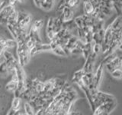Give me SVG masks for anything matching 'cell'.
Wrapping results in <instances>:
<instances>
[{
	"label": "cell",
	"mask_w": 122,
	"mask_h": 115,
	"mask_svg": "<svg viewBox=\"0 0 122 115\" xmlns=\"http://www.w3.org/2000/svg\"><path fill=\"white\" fill-rule=\"evenodd\" d=\"M92 52V42H90V43H85L82 49V55H83L84 58L86 59Z\"/></svg>",
	"instance_id": "cell-16"
},
{
	"label": "cell",
	"mask_w": 122,
	"mask_h": 115,
	"mask_svg": "<svg viewBox=\"0 0 122 115\" xmlns=\"http://www.w3.org/2000/svg\"><path fill=\"white\" fill-rule=\"evenodd\" d=\"M47 34L50 41H52L55 35V32L53 30V18L51 17L48 19L47 25Z\"/></svg>",
	"instance_id": "cell-14"
},
{
	"label": "cell",
	"mask_w": 122,
	"mask_h": 115,
	"mask_svg": "<svg viewBox=\"0 0 122 115\" xmlns=\"http://www.w3.org/2000/svg\"><path fill=\"white\" fill-rule=\"evenodd\" d=\"M63 20L61 15H58L56 18H53V30H54L55 33L63 28Z\"/></svg>",
	"instance_id": "cell-15"
},
{
	"label": "cell",
	"mask_w": 122,
	"mask_h": 115,
	"mask_svg": "<svg viewBox=\"0 0 122 115\" xmlns=\"http://www.w3.org/2000/svg\"><path fill=\"white\" fill-rule=\"evenodd\" d=\"M92 52L95 53V55H98L102 52V45L94 43L93 41H92Z\"/></svg>",
	"instance_id": "cell-27"
},
{
	"label": "cell",
	"mask_w": 122,
	"mask_h": 115,
	"mask_svg": "<svg viewBox=\"0 0 122 115\" xmlns=\"http://www.w3.org/2000/svg\"><path fill=\"white\" fill-rule=\"evenodd\" d=\"M117 105L116 101H111V102H105L102 104L95 109L93 111V114L95 115H107L109 114L115 108Z\"/></svg>",
	"instance_id": "cell-3"
},
{
	"label": "cell",
	"mask_w": 122,
	"mask_h": 115,
	"mask_svg": "<svg viewBox=\"0 0 122 115\" xmlns=\"http://www.w3.org/2000/svg\"><path fill=\"white\" fill-rule=\"evenodd\" d=\"M18 81H15V80H10L9 82L7 83V84L5 85V89L8 91H10V92H13L17 89V87H18Z\"/></svg>",
	"instance_id": "cell-19"
},
{
	"label": "cell",
	"mask_w": 122,
	"mask_h": 115,
	"mask_svg": "<svg viewBox=\"0 0 122 115\" xmlns=\"http://www.w3.org/2000/svg\"><path fill=\"white\" fill-rule=\"evenodd\" d=\"M121 58L120 56H117L116 58L111 61L109 63H107L105 65L106 66L108 71L111 73L112 71H113L115 69H121Z\"/></svg>",
	"instance_id": "cell-8"
},
{
	"label": "cell",
	"mask_w": 122,
	"mask_h": 115,
	"mask_svg": "<svg viewBox=\"0 0 122 115\" xmlns=\"http://www.w3.org/2000/svg\"><path fill=\"white\" fill-rule=\"evenodd\" d=\"M4 46H5V49L14 48L15 46H17V41L15 39H5Z\"/></svg>",
	"instance_id": "cell-24"
},
{
	"label": "cell",
	"mask_w": 122,
	"mask_h": 115,
	"mask_svg": "<svg viewBox=\"0 0 122 115\" xmlns=\"http://www.w3.org/2000/svg\"><path fill=\"white\" fill-rule=\"evenodd\" d=\"M16 113H17V111H16V110H13V109L11 107V109L9 110V112L7 113V114H9V115H11V114H12V115H15V114H16Z\"/></svg>",
	"instance_id": "cell-31"
},
{
	"label": "cell",
	"mask_w": 122,
	"mask_h": 115,
	"mask_svg": "<svg viewBox=\"0 0 122 115\" xmlns=\"http://www.w3.org/2000/svg\"><path fill=\"white\" fill-rule=\"evenodd\" d=\"M80 1H81V0H66L65 6H66L72 9V8H75L79 4Z\"/></svg>",
	"instance_id": "cell-28"
},
{
	"label": "cell",
	"mask_w": 122,
	"mask_h": 115,
	"mask_svg": "<svg viewBox=\"0 0 122 115\" xmlns=\"http://www.w3.org/2000/svg\"><path fill=\"white\" fill-rule=\"evenodd\" d=\"M97 55H95V53L92 52L90 55L86 58V62L84 66L82 68V70L85 73L87 72H92L94 66H95V62L97 58Z\"/></svg>",
	"instance_id": "cell-6"
},
{
	"label": "cell",
	"mask_w": 122,
	"mask_h": 115,
	"mask_svg": "<svg viewBox=\"0 0 122 115\" xmlns=\"http://www.w3.org/2000/svg\"><path fill=\"white\" fill-rule=\"evenodd\" d=\"M9 73V68H8V65L5 61H3L2 63H0V75H6Z\"/></svg>",
	"instance_id": "cell-26"
},
{
	"label": "cell",
	"mask_w": 122,
	"mask_h": 115,
	"mask_svg": "<svg viewBox=\"0 0 122 115\" xmlns=\"http://www.w3.org/2000/svg\"><path fill=\"white\" fill-rule=\"evenodd\" d=\"M32 86L35 88L37 93L44 91V82L41 81L38 79H34L32 80Z\"/></svg>",
	"instance_id": "cell-18"
},
{
	"label": "cell",
	"mask_w": 122,
	"mask_h": 115,
	"mask_svg": "<svg viewBox=\"0 0 122 115\" xmlns=\"http://www.w3.org/2000/svg\"><path fill=\"white\" fill-rule=\"evenodd\" d=\"M61 16L63 18V20L64 21H69V20H71L73 18V15H74V12H73V10H72V8H70L66 6H65L62 11H61Z\"/></svg>",
	"instance_id": "cell-11"
},
{
	"label": "cell",
	"mask_w": 122,
	"mask_h": 115,
	"mask_svg": "<svg viewBox=\"0 0 122 115\" xmlns=\"http://www.w3.org/2000/svg\"><path fill=\"white\" fill-rule=\"evenodd\" d=\"M49 50H51V48L50 44H42V43L37 44L30 51V56H33L38 52H43V51H49Z\"/></svg>",
	"instance_id": "cell-10"
},
{
	"label": "cell",
	"mask_w": 122,
	"mask_h": 115,
	"mask_svg": "<svg viewBox=\"0 0 122 115\" xmlns=\"http://www.w3.org/2000/svg\"><path fill=\"white\" fill-rule=\"evenodd\" d=\"M55 86V79H51L44 82V91H51L53 87Z\"/></svg>",
	"instance_id": "cell-20"
},
{
	"label": "cell",
	"mask_w": 122,
	"mask_h": 115,
	"mask_svg": "<svg viewBox=\"0 0 122 115\" xmlns=\"http://www.w3.org/2000/svg\"><path fill=\"white\" fill-rule=\"evenodd\" d=\"M17 53L18 56V64L21 67H24L29 62L30 59V50L25 45V41H21L17 42Z\"/></svg>",
	"instance_id": "cell-1"
},
{
	"label": "cell",
	"mask_w": 122,
	"mask_h": 115,
	"mask_svg": "<svg viewBox=\"0 0 122 115\" xmlns=\"http://www.w3.org/2000/svg\"><path fill=\"white\" fill-rule=\"evenodd\" d=\"M24 109H25V114H27V115L34 114V111L33 110V107L30 106V104L28 101H26L24 104Z\"/></svg>",
	"instance_id": "cell-25"
},
{
	"label": "cell",
	"mask_w": 122,
	"mask_h": 115,
	"mask_svg": "<svg viewBox=\"0 0 122 115\" xmlns=\"http://www.w3.org/2000/svg\"><path fill=\"white\" fill-rule=\"evenodd\" d=\"M74 22L76 23V25L77 27H80V28H82V15L81 16H78L74 19Z\"/></svg>",
	"instance_id": "cell-30"
},
{
	"label": "cell",
	"mask_w": 122,
	"mask_h": 115,
	"mask_svg": "<svg viewBox=\"0 0 122 115\" xmlns=\"http://www.w3.org/2000/svg\"><path fill=\"white\" fill-rule=\"evenodd\" d=\"M50 45H51V51H53L54 52L56 55H59V56H62V57H64V56H66V54H65L63 48L60 46L58 44L56 43L55 41H51V43H50Z\"/></svg>",
	"instance_id": "cell-13"
},
{
	"label": "cell",
	"mask_w": 122,
	"mask_h": 115,
	"mask_svg": "<svg viewBox=\"0 0 122 115\" xmlns=\"http://www.w3.org/2000/svg\"><path fill=\"white\" fill-rule=\"evenodd\" d=\"M104 64H103L102 61L100 62V64H98V68H96V71L94 73V75H93V80H92V83H93V85L94 87L98 89V87L100 84L102 78V75H103V68H104Z\"/></svg>",
	"instance_id": "cell-7"
},
{
	"label": "cell",
	"mask_w": 122,
	"mask_h": 115,
	"mask_svg": "<svg viewBox=\"0 0 122 115\" xmlns=\"http://www.w3.org/2000/svg\"><path fill=\"white\" fill-rule=\"evenodd\" d=\"M24 0H17V2H23Z\"/></svg>",
	"instance_id": "cell-34"
},
{
	"label": "cell",
	"mask_w": 122,
	"mask_h": 115,
	"mask_svg": "<svg viewBox=\"0 0 122 115\" xmlns=\"http://www.w3.org/2000/svg\"><path fill=\"white\" fill-rule=\"evenodd\" d=\"M43 24H44V21L42 19H37V20H35L33 22L31 26H30L29 29L34 30V31H40Z\"/></svg>",
	"instance_id": "cell-23"
},
{
	"label": "cell",
	"mask_w": 122,
	"mask_h": 115,
	"mask_svg": "<svg viewBox=\"0 0 122 115\" xmlns=\"http://www.w3.org/2000/svg\"><path fill=\"white\" fill-rule=\"evenodd\" d=\"M17 2V0H9V4L10 5H12V6H15V4Z\"/></svg>",
	"instance_id": "cell-33"
},
{
	"label": "cell",
	"mask_w": 122,
	"mask_h": 115,
	"mask_svg": "<svg viewBox=\"0 0 122 115\" xmlns=\"http://www.w3.org/2000/svg\"><path fill=\"white\" fill-rule=\"evenodd\" d=\"M5 6V2L3 0H0V10L2 9V7Z\"/></svg>",
	"instance_id": "cell-32"
},
{
	"label": "cell",
	"mask_w": 122,
	"mask_h": 115,
	"mask_svg": "<svg viewBox=\"0 0 122 115\" xmlns=\"http://www.w3.org/2000/svg\"><path fill=\"white\" fill-rule=\"evenodd\" d=\"M3 57H4V61H5L7 65H8V68H9V73L10 74H12L15 70V66L18 64V61L14 58L10 52L8 51V49L5 50L3 52Z\"/></svg>",
	"instance_id": "cell-5"
},
{
	"label": "cell",
	"mask_w": 122,
	"mask_h": 115,
	"mask_svg": "<svg viewBox=\"0 0 122 115\" xmlns=\"http://www.w3.org/2000/svg\"><path fill=\"white\" fill-rule=\"evenodd\" d=\"M31 16L24 12H18V26L21 30L25 31L26 32H28L30 29V22H31Z\"/></svg>",
	"instance_id": "cell-2"
},
{
	"label": "cell",
	"mask_w": 122,
	"mask_h": 115,
	"mask_svg": "<svg viewBox=\"0 0 122 115\" xmlns=\"http://www.w3.org/2000/svg\"><path fill=\"white\" fill-rule=\"evenodd\" d=\"M21 99L20 98H17V97H15L12 103H11V108L13 110H16V111H19L21 108Z\"/></svg>",
	"instance_id": "cell-22"
},
{
	"label": "cell",
	"mask_w": 122,
	"mask_h": 115,
	"mask_svg": "<svg viewBox=\"0 0 122 115\" xmlns=\"http://www.w3.org/2000/svg\"><path fill=\"white\" fill-rule=\"evenodd\" d=\"M111 28L112 30H119L121 29L122 28V19L121 15H118V16L114 19L113 22L110 25Z\"/></svg>",
	"instance_id": "cell-17"
},
{
	"label": "cell",
	"mask_w": 122,
	"mask_h": 115,
	"mask_svg": "<svg viewBox=\"0 0 122 115\" xmlns=\"http://www.w3.org/2000/svg\"><path fill=\"white\" fill-rule=\"evenodd\" d=\"M55 0H37L35 5L41 9L50 11L54 6Z\"/></svg>",
	"instance_id": "cell-9"
},
{
	"label": "cell",
	"mask_w": 122,
	"mask_h": 115,
	"mask_svg": "<svg viewBox=\"0 0 122 115\" xmlns=\"http://www.w3.org/2000/svg\"><path fill=\"white\" fill-rule=\"evenodd\" d=\"M112 77L117 79H121V76H122V72H121V69H115L113 71L111 72Z\"/></svg>",
	"instance_id": "cell-29"
},
{
	"label": "cell",
	"mask_w": 122,
	"mask_h": 115,
	"mask_svg": "<svg viewBox=\"0 0 122 115\" xmlns=\"http://www.w3.org/2000/svg\"><path fill=\"white\" fill-rule=\"evenodd\" d=\"M85 75V72H84V71L82 70V69H81V70H79L77 71H76L74 73L73 76H72V80L75 83H78L79 80H82V76Z\"/></svg>",
	"instance_id": "cell-21"
},
{
	"label": "cell",
	"mask_w": 122,
	"mask_h": 115,
	"mask_svg": "<svg viewBox=\"0 0 122 115\" xmlns=\"http://www.w3.org/2000/svg\"><path fill=\"white\" fill-rule=\"evenodd\" d=\"M82 8L85 15H91L94 12L95 8L89 0H82Z\"/></svg>",
	"instance_id": "cell-12"
},
{
	"label": "cell",
	"mask_w": 122,
	"mask_h": 115,
	"mask_svg": "<svg viewBox=\"0 0 122 115\" xmlns=\"http://www.w3.org/2000/svg\"><path fill=\"white\" fill-rule=\"evenodd\" d=\"M16 9H15V6L10 5V4L7 6H4L2 9L0 10V24L6 25L9 16Z\"/></svg>",
	"instance_id": "cell-4"
}]
</instances>
